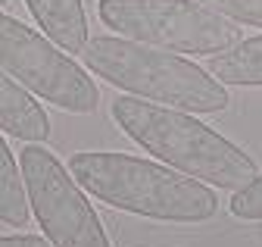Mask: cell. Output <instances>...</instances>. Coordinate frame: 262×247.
<instances>
[{"mask_svg":"<svg viewBox=\"0 0 262 247\" xmlns=\"http://www.w3.org/2000/svg\"><path fill=\"white\" fill-rule=\"evenodd\" d=\"M209 10L228 16L237 25H253L262 28V0H200Z\"/></svg>","mask_w":262,"mask_h":247,"instance_id":"7c38bea8","label":"cell"},{"mask_svg":"<svg viewBox=\"0 0 262 247\" xmlns=\"http://www.w3.org/2000/svg\"><path fill=\"white\" fill-rule=\"evenodd\" d=\"M97 16L119 38L172 53L215 56L244 41L237 22L200 0H100Z\"/></svg>","mask_w":262,"mask_h":247,"instance_id":"277c9868","label":"cell"},{"mask_svg":"<svg viewBox=\"0 0 262 247\" xmlns=\"http://www.w3.org/2000/svg\"><path fill=\"white\" fill-rule=\"evenodd\" d=\"M19 169L28 207L53 247H113L84 188L56 153L44 144H25L19 150Z\"/></svg>","mask_w":262,"mask_h":247,"instance_id":"8992f818","label":"cell"},{"mask_svg":"<svg viewBox=\"0 0 262 247\" xmlns=\"http://www.w3.org/2000/svg\"><path fill=\"white\" fill-rule=\"evenodd\" d=\"M4 4H7V0H0V7H4Z\"/></svg>","mask_w":262,"mask_h":247,"instance_id":"9a60e30c","label":"cell"},{"mask_svg":"<svg viewBox=\"0 0 262 247\" xmlns=\"http://www.w3.org/2000/svg\"><path fill=\"white\" fill-rule=\"evenodd\" d=\"M25 7L56 47H62L66 53H84L91 28L81 0H25Z\"/></svg>","mask_w":262,"mask_h":247,"instance_id":"ba28073f","label":"cell"},{"mask_svg":"<svg viewBox=\"0 0 262 247\" xmlns=\"http://www.w3.org/2000/svg\"><path fill=\"white\" fill-rule=\"evenodd\" d=\"M116 126L144 147L159 163H166L190 178H200L212 188L237 191L259 172L256 160L244 147L219 135L212 126L193 119L187 110L150 104L141 97H116L110 107Z\"/></svg>","mask_w":262,"mask_h":247,"instance_id":"7a4b0ae2","label":"cell"},{"mask_svg":"<svg viewBox=\"0 0 262 247\" xmlns=\"http://www.w3.org/2000/svg\"><path fill=\"white\" fill-rule=\"evenodd\" d=\"M259 241H262V229H259Z\"/></svg>","mask_w":262,"mask_h":247,"instance_id":"5bb4252c","label":"cell"},{"mask_svg":"<svg viewBox=\"0 0 262 247\" xmlns=\"http://www.w3.org/2000/svg\"><path fill=\"white\" fill-rule=\"evenodd\" d=\"M0 69L38 100L62 113L88 116L100 100L94 78L75 63L72 53H66L38 28L7 13H0Z\"/></svg>","mask_w":262,"mask_h":247,"instance_id":"5b68a950","label":"cell"},{"mask_svg":"<svg viewBox=\"0 0 262 247\" xmlns=\"http://www.w3.org/2000/svg\"><path fill=\"white\" fill-rule=\"evenodd\" d=\"M0 247H53L44 235H25V232H19V235H4L0 238Z\"/></svg>","mask_w":262,"mask_h":247,"instance_id":"4fadbf2b","label":"cell"},{"mask_svg":"<svg viewBox=\"0 0 262 247\" xmlns=\"http://www.w3.org/2000/svg\"><path fill=\"white\" fill-rule=\"evenodd\" d=\"M206 69L222 85L237 88H262V35L244 38L234 47H228L215 56H209Z\"/></svg>","mask_w":262,"mask_h":247,"instance_id":"9c48e42d","label":"cell"},{"mask_svg":"<svg viewBox=\"0 0 262 247\" xmlns=\"http://www.w3.org/2000/svg\"><path fill=\"white\" fill-rule=\"evenodd\" d=\"M228 207L244 222H262V172H256L244 188H237Z\"/></svg>","mask_w":262,"mask_h":247,"instance_id":"8fae6325","label":"cell"},{"mask_svg":"<svg viewBox=\"0 0 262 247\" xmlns=\"http://www.w3.org/2000/svg\"><path fill=\"white\" fill-rule=\"evenodd\" d=\"M28 216H31V207L25 194L22 169L10 153L4 135H0V222H7L10 229H25Z\"/></svg>","mask_w":262,"mask_h":247,"instance_id":"30bf717a","label":"cell"},{"mask_svg":"<svg viewBox=\"0 0 262 247\" xmlns=\"http://www.w3.org/2000/svg\"><path fill=\"white\" fill-rule=\"evenodd\" d=\"M81 59L91 75L150 104L203 116L222 113L231 104L228 88L209 69L172 50L138 44L119 35H100L88 41Z\"/></svg>","mask_w":262,"mask_h":247,"instance_id":"3957f363","label":"cell"},{"mask_svg":"<svg viewBox=\"0 0 262 247\" xmlns=\"http://www.w3.org/2000/svg\"><path fill=\"white\" fill-rule=\"evenodd\" d=\"M0 129L25 144H44L50 138V116L38 97L4 69H0Z\"/></svg>","mask_w":262,"mask_h":247,"instance_id":"52a82bcc","label":"cell"},{"mask_svg":"<svg viewBox=\"0 0 262 247\" xmlns=\"http://www.w3.org/2000/svg\"><path fill=\"white\" fill-rule=\"evenodd\" d=\"M69 172L94 200L144 219L209 222L219 213V194L212 184L131 153L81 150L69 160Z\"/></svg>","mask_w":262,"mask_h":247,"instance_id":"6da1fadb","label":"cell"}]
</instances>
